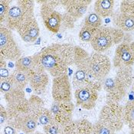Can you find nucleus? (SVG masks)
Segmentation results:
<instances>
[{"label": "nucleus", "instance_id": "obj_1", "mask_svg": "<svg viewBox=\"0 0 134 134\" xmlns=\"http://www.w3.org/2000/svg\"><path fill=\"white\" fill-rule=\"evenodd\" d=\"M74 48L68 43H54L45 47L38 53L41 65L54 78L67 74L74 64Z\"/></svg>", "mask_w": 134, "mask_h": 134}, {"label": "nucleus", "instance_id": "obj_2", "mask_svg": "<svg viewBox=\"0 0 134 134\" xmlns=\"http://www.w3.org/2000/svg\"><path fill=\"white\" fill-rule=\"evenodd\" d=\"M124 31L115 27L101 26L97 31L91 41L94 52L103 53L114 44H120L124 38Z\"/></svg>", "mask_w": 134, "mask_h": 134}, {"label": "nucleus", "instance_id": "obj_3", "mask_svg": "<svg viewBox=\"0 0 134 134\" xmlns=\"http://www.w3.org/2000/svg\"><path fill=\"white\" fill-rule=\"evenodd\" d=\"M16 3L15 5L11 7L5 21V26L11 31H17L24 22L35 18L34 1L19 0Z\"/></svg>", "mask_w": 134, "mask_h": 134}, {"label": "nucleus", "instance_id": "obj_4", "mask_svg": "<svg viewBox=\"0 0 134 134\" xmlns=\"http://www.w3.org/2000/svg\"><path fill=\"white\" fill-rule=\"evenodd\" d=\"M98 120L116 133L124 127V107L119 103L107 102L100 110Z\"/></svg>", "mask_w": 134, "mask_h": 134}, {"label": "nucleus", "instance_id": "obj_5", "mask_svg": "<svg viewBox=\"0 0 134 134\" xmlns=\"http://www.w3.org/2000/svg\"><path fill=\"white\" fill-rule=\"evenodd\" d=\"M21 52L12 35L5 25H0V58L5 61H17Z\"/></svg>", "mask_w": 134, "mask_h": 134}, {"label": "nucleus", "instance_id": "obj_6", "mask_svg": "<svg viewBox=\"0 0 134 134\" xmlns=\"http://www.w3.org/2000/svg\"><path fill=\"white\" fill-rule=\"evenodd\" d=\"M5 100L7 103L6 109L9 114V120L22 114H29L30 111L29 100L23 91L13 89L5 94Z\"/></svg>", "mask_w": 134, "mask_h": 134}, {"label": "nucleus", "instance_id": "obj_7", "mask_svg": "<svg viewBox=\"0 0 134 134\" xmlns=\"http://www.w3.org/2000/svg\"><path fill=\"white\" fill-rule=\"evenodd\" d=\"M89 69L95 79L103 82L111 70V62L103 53L93 52L90 54Z\"/></svg>", "mask_w": 134, "mask_h": 134}, {"label": "nucleus", "instance_id": "obj_8", "mask_svg": "<svg viewBox=\"0 0 134 134\" xmlns=\"http://www.w3.org/2000/svg\"><path fill=\"white\" fill-rule=\"evenodd\" d=\"M41 4V16L44 25L50 31L57 33L62 25V15L46 3V0L38 1Z\"/></svg>", "mask_w": 134, "mask_h": 134}, {"label": "nucleus", "instance_id": "obj_9", "mask_svg": "<svg viewBox=\"0 0 134 134\" xmlns=\"http://www.w3.org/2000/svg\"><path fill=\"white\" fill-rule=\"evenodd\" d=\"M52 97L56 102L71 101V85L67 74L53 79Z\"/></svg>", "mask_w": 134, "mask_h": 134}, {"label": "nucleus", "instance_id": "obj_10", "mask_svg": "<svg viewBox=\"0 0 134 134\" xmlns=\"http://www.w3.org/2000/svg\"><path fill=\"white\" fill-rule=\"evenodd\" d=\"M29 113L36 119L38 124L45 126L54 121V116L50 110L44 107V102L36 95H32L29 100Z\"/></svg>", "mask_w": 134, "mask_h": 134}, {"label": "nucleus", "instance_id": "obj_11", "mask_svg": "<svg viewBox=\"0 0 134 134\" xmlns=\"http://www.w3.org/2000/svg\"><path fill=\"white\" fill-rule=\"evenodd\" d=\"M102 84L106 92L107 102L120 103L126 95V89L116 77H107L103 81Z\"/></svg>", "mask_w": 134, "mask_h": 134}, {"label": "nucleus", "instance_id": "obj_12", "mask_svg": "<svg viewBox=\"0 0 134 134\" xmlns=\"http://www.w3.org/2000/svg\"><path fill=\"white\" fill-rule=\"evenodd\" d=\"M74 97L77 106L85 110H92L98 99V91L90 86H84L75 90Z\"/></svg>", "mask_w": 134, "mask_h": 134}, {"label": "nucleus", "instance_id": "obj_13", "mask_svg": "<svg viewBox=\"0 0 134 134\" xmlns=\"http://www.w3.org/2000/svg\"><path fill=\"white\" fill-rule=\"evenodd\" d=\"M74 106L71 102H56L54 101L51 112L54 120L60 125L64 126L72 120V114Z\"/></svg>", "mask_w": 134, "mask_h": 134}, {"label": "nucleus", "instance_id": "obj_14", "mask_svg": "<svg viewBox=\"0 0 134 134\" xmlns=\"http://www.w3.org/2000/svg\"><path fill=\"white\" fill-rule=\"evenodd\" d=\"M134 64V56L131 51L130 43L123 41L116 47L115 50L114 65L115 68L132 67Z\"/></svg>", "mask_w": 134, "mask_h": 134}, {"label": "nucleus", "instance_id": "obj_15", "mask_svg": "<svg viewBox=\"0 0 134 134\" xmlns=\"http://www.w3.org/2000/svg\"><path fill=\"white\" fill-rule=\"evenodd\" d=\"M91 1L87 0H65L61 1L65 12L70 15L75 20L81 18L86 13Z\"/></svg>", "mask_w": 134, "mask_h": 134}, {"label": "nucleus", "instance_id": "obj_16", "mask_svg": "<svg viewBox=\"0 0 134 134\" xmlns=\"http://www.w3.org/2000/svg\"><path fill=\"white\" fill-rule=\"evenodd\" d=\"M8 122L12 124L18 130H21L25 134L34 133L38 126L36 119L30 113L18 116L13 119L9 120Z\"/></svg>", "mask_w": 134, "mask_h": 134}, {"label": "nucleus", "instance_id": "obj_17", "mask_svg": "<svg viewBox=\"0 0 134 134\" xmlns=\"http://www.w3.org/2000/svg\"><path fill=\"white\" fill-rule=\"evenodd\" d=\"M21 39L25 42L32 43L37 40L39 36V26L35 18H32L24 22L17 29Z\"/></svg>", "mask_w": 134, "mask_h": 134}, {"label": "nucleus", "instance_id": "obj_18", "mask_svg": "<svg viewBox=\"0 0 134 134\" xmlns=\"http://www.w3.org/2000/svg\"><path fill=\"white\" fill-rule=\"evenodd\" d=\"M61 134H93V124L86 119L71 120L62 126Z\"/></svg>", "mask_w": 134, "mask_h": 134}, {"label": "nucleus", "instance_id": "obj_19", "mask_svg": "<svg viewBox=\"0 0 134 134\" xmlns=\"http://www.w3.org/2000/svg\"><path fill=\"white\" fill-rule=\"evenodd\" d=\"M31 88L37 94L42 93L49 83V77L46 71H32L29 72Z\"/></svg>", "mask_w": 134, "mask_h": 134}, {"label": "nucleus", "instance_id": "obj_20", "mask_svg": "<svg viewBox=\"0 0 134 134\" xmlns=\"http://www.w3.org/2000/svg\"><path fill=\"white\" fill-rule=\"evenodd\" d=\"M15 69L27 73L32 71H45L41 65L38 53L31 56L20 58L15 62Z\"/></svg>", "mask_w": 134, "mask_h": 134}, {"label": "nucleus", "instance_id": "obj_21", "mask_svg": "<svg viewBox=\"0 0 134 134\" xmlns=\"http://www.w3.org/2000/svg\"><path fill=\"white\" fill-rule=\"evenodd\" d=\"M114 25L115 28L124 31L134 30V12L120 11L114 15Z\"/></svg>", "mask_w": 134, "mask_h": 134}, {"label": "nucleus", "instance_id": "obj_22", "mask_svg": "<svg viewBox=\"0 0 134 134\" xmlns=\"http://www.w3.org/2000/svg\"><path fill=\"white\" fill-rule=\"evenodd\" d=\"M115 77L127 90L133 82V71L132 67H121L117 69Z\"/></svg>", "mask_w": 134, "mask_h": 134}, {"label": "nucleus", "instance_id": "obj_23", "mask_svg": "<svg viewBox=\"0 0 134 134\" xmlns=\"http://www.w3.org/2000/svg\"><path fill=\"white\" fill-rule=\"evenodd\" d=\"M115 2L113 0H97L94 2V12L101 18L110 17L114 13Z\"/></svg>", "mask_w": 134, "mask_h": 134}, {"label": "nucleus", "instance_id": "obj_24", "mask_svg": "<svg viewBox=\"0 0 134 134\" xmlns=\"http://www.w3.org/2000/svg\"><path fill=\"white\" fill-rule=\"evenodd\" d=\"M90 54L79 46L74 48V64L77 68H89Z\"/></svg>", "mask_w": 134, "mask_h": 134}, {"label": "nucleus", "instance_id": "obj_25", "mask_svg": "<svg viewBox=\"0 0 134 134\" xmlns=\"http://www.w3.org/2000/svg\"><path fill=\"white\" fill-rule=\"evenodd\" d=\"M11 77L13 81L14 89L24 91L27 84L29 83V74L25 71L15 70L11 74Z\"/></svg>", "mask_w": 134, "mask_h": 134}, {"label": "nucleus", "instance_id": "obj_26", "mask_svg": "<svg viewBox=\"0 0 134 134\" xmlns=\"http://www.w3.org/2000/svg\"><path fill=\"white\" fill-rule=\"evenodd\" d=\"M124 121L131 130H134V101L128 102L124 106Z\"/></svg>", "mask_w": 134, "mask_h": 134}, {"label": "nucleus", "instance_id": "obj_27", "mask_svg": "<svg viewBox=\"0 0 134 134\" xmlns=\"http://www.w3.org/2000/svg\"><path fill=\"white\" fill-rule=\"evenodd\" d=\"M84 26L93 29H99L102 26V18L95 12H90L85 18Z\"/></svg>", "mask_w": 134, "mask_h": 134}, {"label": "nucleus", "instance_id": "obj_28", "mask_svg": "<svg viewBox=\"0 0 134 134\" xmlns=\"http://www.w3.org/2000/svg\"><path fill=\"white\" fill-rule=\"evenodd\" d=\"M97 29H93V28H90L87 26H83L81 29L79 31V38L81 39V41L83 42H90L93 39V36L97 31Z\"/></svg>", "mask_w": 134, "mask_h": 134}, {"label": "nucleus", "instance_id": "obj_29", "mask_svg": "<svg viewBox=\"0 0 134 134\" xmlns=\"http://www.w3.org/2000/svg\"><path fill=\"white\" fill-rule=\"evenodd\" d=\"M116 133L110 127L97 120L93 124V134H116Z\"/></svg>", "mask_w": 134, "mask_h": 134}, {"label": "nucleus", "instance_id": "obj_30", "mask_svg": "<svg viewBox=\"0 0 134 134\" xmlns=\"http://www.w3.org/2000/svg\"><path fill=\"white\" fill-rule=\"evenodd\" d=\"M10 0H0V24L2 25L5 21L7 15L10 10Z\"/></svg>", "mask_w": 134, "mask_h": 134}, {"label": "nucleus", "instance_id": "obj_31", "mask_svg": "<svg viewBox=\"0 0 134 134\" xmlns=\"http://www.w3.org/2000/svg\"><path fill=\"white\" fill-rule=\"evenodd\" d=\"M62 125L56 123L54 120L50 124L44 126V134H61Z\"/></svg>", "mask_w": 134, "mask_h": 134}, {"label": "nucleus", "instance_id": "obj_32", "mask_svg": "<svg viewBox=\"0 0 134 134\" xmlns=\"http://www.w3.org/2000/svg\"><path fill=\"white\" fill-rule=\"evenodd\" d=\"M13 89H14V85H13V81H12L11 75L9 77L4 79L2 81H0V90L2 93L5 94Z\"/></svg>", "mask_w": 134, "mask_h": 134}, {"label": "nucleus", "instance_id": "obj_33", "mask_svg": "<svg viewBox=\"0 0 134 134\" xmlns=\"http://www.w3.org/2000/svg\"><path fill=\"white\" fill-rule=\"evenodd\" d=\"M11 74L7 68L6 61L0 58V81L6 79L10 77Z\"/></svg>", "mask_w": 134, "mask_h": 134}, {"label": "nucleus", "instance_id": "obj_34", "mask_svg": "<svg viewBox=\"0 0 134 134\" xmlns=\"http://www.w3.org/2000/svg\"><path fill=\"white\" fill-rule=\"evenodd\" d=\"M77 20H75L74 18H72L70 15L68 13H64L62 15V25L63 27L66 29H73L74 26V22Z\"/></svg>", "mask_w": 134, "mask_h": 134}, {"label": "nucleus", "instance_id": "obj_35", "mask_svg": "<svg viewBox=\"0 0 134 134\" xmlns=\"http://www.w3.org/2000/svg\"><path fill=\"white\" fill-rule=\"evenodd\" d=\"M9 120V114L7 111V109L4 107L2 105H1V109H0V123L1 124L4 123H7Z\"/></svg>", "mask_w": 134, "mask_h": 134}, {"label": "nucleus", "instance_id": "obj_36", "mask_svg": "<svg viewBox=\"0 0 134 134\" xmlns=\"http://www.w3.org/2000/svg\"><path fill=\"white\" fill-rule=\"evenodd\" d=\"M3 134H17V129L12 124L7 122L3 130Z\"/></svg>", "mask_w": 134, "mask_h": 134}, {"label": "nucleus", "instance_id": "obj_37", "mask_svg": "<svg viewBox=\"0 0 134 134\" xmlns=\"http://www.w3.org/2000/svg\"><path fill=\"white\" fill-rule=\"evenodd\" d=\"M130 48H131V51L133 52V54L134 56V41H132L130 43Z\"/></svg>", "mask_w": 134, "mask_h": 134}, {"label": "nucleus", "instance_id": "obj_38", "mask_svg": "<svg viewBox=\"0 0 134 134\" xmlns=\"http://www.w3.org/2000/svg\"><path fill=\"white\" fill-rule=\"evenodd\" d=\"M31 134H44V133H41V132H34V133H32Z\"/></svg>", "mask_w": 134, "mask_h": 134}, {"label": "nucleus", "instance_id": "obj_39", "mask_svg": "<svg viewBox=\"0 0 134 134\" xmlns=\"http://www.w3.org/2000/svg\"><path fill=\"white\" fill-rule=\"evenodd\" d=\"M130 134H134V130H131V132H130Z\"/></svg>", "mask_w": 134, "mask_h": 134}, {"label": "nucleus", "instance_id": "obj_40", "mask_svg": "<svg viewBox=\"0 0 134 134\" xmlns=\"http://www.w3.org/2000/svg\"><path fill=\"white\" fill-rule=\"evenodd\" d=\"M132 86H133V90L134 91V79H133V85H132Z\"/></svg>", "mask_w": 134, "mask_h": 134}]
</instances>
